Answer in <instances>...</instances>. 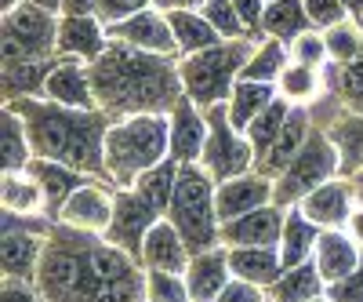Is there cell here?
Masks as SVG:
<instances>
[{"label": "cell", "instance_id": "7c38bea8", "mask_svg": "<svg viewBox=\"0 0 363 302\" xmlns=\"http://www.w3.org/2000/svg\"><path fill=\"white\" fill-rule=\"evenodd\" d=\"M284 219H287V207H280L277 200L262 204L247 211V215L222 222V244L225 248H277L284 233Z\"/></svg>", "mask_w": 363, "mask_h": 302}, {"label": "cell", "instance_id": "11a10c76", "mask_svg": "<svg viewBox=\"0 0 363 302\" xmlns=\"http://www.w3.org/2000/svg\"><path fill=\"white\" fill-rule=\"evenodd\" d=\"M309 302H335V298H330V295L323 291V295H316V298H309Z\"/></svg>", "mask_w": 363, "mask_h": 302}, {"label": "cell", "instance_id": "816d5d0a", "mask_svg": "<svg viewBox=\"0 0 363 302\" xmlns=\"http://www.w3.org/2000/svg\"><path fill=\"white\" fill-rule=\"evenodd\" d=\"M26 4H37V8H44V11L62 15V0H26Z\"/></svg>", "mask_w": 363, "mask_h": 302}, {"label": "cell", "instance_id": "4dcf8cb0", "mask_svg": "<svg viewBox=\"0 0 363 302\" xmlns=\"http://www.w3.org/2000/svg\"><path fill=\"white\" fill-rule=\"evenodd\" d=\"M171 29H174V44H178V55L186 58V55H196V51H207V48H215L222 37H218V29L211 26L203 18L200 8H189V11H171Z\"/></svg>", "mask_w": 363, "mask_h": 302}, {"label": "cell", "instance_id": "e575fe53", "mask_svg": "<svg viewBox=\"0 0 363 302\" xmlns=\"http://www.w3.org/2000/svg\"><path fill=\"white\" fill-rule=\"evenodd\" d=\"M277 92L291 102V106H309L316 95H320V70L316 66H306V63H287V70L280 73L277 80Z\"/></svg>", "mask_w": 363, "mask_h": 302}, {"label": "cell", "instance_id": "8992f818", "mask_svg": "<svg viewBox=\"0 0 363 302\" xmlns=\"http://www.w3.org/2000/svg\"><path fill=\"white\" fill-rule=\"evenodd\" d=\"M330 178H338V149L327 139L323 128H313V135L301 146V153L272 178V200L280 207H294L316 186L330 183Z\"/></svg>", "mask_w": 363, "mask_h": 302}, {"label": "cell", "instance_id": "74e56055", "mask_svg": "<svg viewBox=\"0 0 363 302\" xmlns=\"http://www.w3.org/2000/svg\"><path fill=\"white\" fill-rule=\"evenodd\" d=\"M145 302H193L186 274H171V269H145Z\"/></svg>", "mask_w": 363, "mask_h": 302}, {"label": "cell", "instance_id": "f6af8a7d", "mask_svg": "<svg viewBox=\"0 0 363 302\" xmlns=\"http://www.w3.org/2000/svg\"><path fill=\"white\" fill-rule=\"evenodd\" d=\"M215 302H269V295H265V288H258V284H251V281L233 277Z\"/></svg>", "mask_w": 363, "mask_h": 302}, {"label": "cell", "instance_id": "30bf717a", "mask_svg": "<svg viewBox=\"0 0 363 302\" xmlns=\"http://www.w3.org/2000/svg\"><path fill=\"white\" fill-rule=\"evenodd\" d=\"M113 204H116V186H106L102 178H87L80 190L66 197V204L58 207L55 222H62L80 233H102L113 222Z\"/></svg>", "mask_w": 363, "mask_h": 302}, {"label": "cell", "instance_id": "277c9868", "mask_svg": "<svg viewBox=\"0 0 363 302\" xmlns=\"http://www.w3.org/2000/svg\"><path fill=\"white\" fill-rule=\"evenodd\" d=\"M215 190L218 183L200 164H178V183H174L164 219L174 222V230L186 237L193 255L222 244V215H218Z\"/></svg>", "mask_w": 363, "mask_h": 302}, {"label": "cell", "instance_id": "8d00e7d4", "mask_svg": "<svg viewBox=\"0 0 363 302\" xmlns=\"http://www.w3.org/2000/svg\"><path fill=\"white\" fill-rule=\"evenodd\" d=\"M200 11H203V18L218 29V37L222 41H244V37H255L251 29L244 26V18H240V11H236V4L233 0H203L200 4ZM262 41V37H258Z\"/></svg>", "mask_w": 363, "mask_h": 302}, {"label": "cell", "instance_id": "7dc6e473", "mask_svg": "<svg viewBox=\"0 0 363 302\" xmlns=\"http://www.w3.org/2000/svg\"><path fill=\"white\" fill-rule=\"evenodd\" d=\"M233 4H236L240 18H244V26L251 29L255 37H262V15H265V4H269V0H233Z\"/></svg>", "mask_w": 363, "mask_h": 302}, {"label": "cell", "instance_id": "f5cc1de1", "mask_svg": "<svg viewBox=\"0 0 363 302\" xmlns=\"http://www.w3.org/2000/svg\"><path fill=\"white\" fill-rule=\"evenodd\" d=\"M342 4H345V8H349V15L359 22V15H363V0H342Z\"/></svg>", "mask_w": 363, "mask_h": 302}, {"label": "cell", "instance_id": "5b68a950", "mask_svg": "<svg viewBox=\"0 0 363 302\" xmlns=\"http://www.w3.org/2000/svg\"><path fill=\"white\" fill-rule=\"evenodd\" d=\"M255 44H258V37L218 41L215 48H207V51L186 55V58H182V87H186V95L200 109L229 102V95H233L240 73H244Z\"/></svg>", "mask_w": 363, "mask_h": 302}, {"label": "cell", "instance_id": "c3c4849f", "mask_svg": "<svg viewBox=\"0 0 363 302\" xmlns=\"http://www.w3.org/2000/svg\"><path fill=\"white\" fill-rule=\"evenodd\" d=\"M345 233L363 248V197H356V204H352V215H349V222H345Z\"/></svg>", "mask_w": 363, "mask_h": 302}, {"label": "cell", "instance_id": "ac0fdd59", "mask_svg": "<svg viewBox=\"0 0 363 302\" xmlns=\"http://www.w3.org/2000/svg\"><path fill=\"white\" fill-rule=\"evenodd\" d=\"M218 197V215L222 222L229 219H240L247 211L262 207V204H272V178L262 175V171H247V175H236V178H225L215 190Z\"/></svg>", "mask_w": 363, "mask_h": 302}, {"label": "cell", "instance_id": "1f68e13d", "mask_svg": "<svg viewBox=\"0 0 363 302\" xmlns=\"http://www.w3.org/2000/svg\"><path fill=\"white\" fill-rule=\"evenodd\" d=\"M291 63V48L284 41H272V37H262L247 58L244 73H240V80H255V84H277L280 73L287 70Z\"/></svg>", "mask_w": 363, "mask_h": 302}, {"label": "cell", "instance_id": "8fae6325", "mask_svg": "<svg viewBox=\"0 0 363 302\" xmlns=\"http://www.w3.org/2000/svg\"><path fill=\"white\" fill-rule=\"evenodd\" d=\"M109 41L116 44H131V48H142V51H153V55H178V44H174V29H171V18L167 11L160 8H145L124 22H113L109 26Z\"/></svg>", "mask_w": 363, "mask_h": 302}, {"label": "cell", "instance_id": "52a82bcc", "mask_svg": "<svg viewBox=\"0 0 363 302\" xmlns=\"http://www.w3.org/2000/svg\"><path fill=\"white\" fill-rule=\"evenodd\" d=\"M203 113H207V146H203L200 168L215 178V183H225V178L255 171V164H258L255 146H251L247 131H240L233 120H229L225 102L211 106Z\"/></svg>", "mask_w": 363, "mask_h": 302}, {"label": "cell", "instance_id": "83f0119b", "mask_svg": "<svg viewBox=\"0 0 363 302\" xmlns=\"http://www.w3.org/2000/svg\"><path fill=\"white\" fill-rule=\"evenodd\" d=\"M306 29H313L309 11H306V0H269V4H265L262 37L291 44L298 33H306Z\"/></svg>", "mask_w": 363, "mask_h": 302}, {"label": "cell", "instance_id": "6f0895ef", "mask_svg": "<svg viewBox=\"0 0 363 302\" xmlns=\"http://www.w3.org/2000/svg\"><path fill=\"white\" fill-rule=\"evenodd\" d=\"M359 29H363V15H359Z\"/></svg>", "mask_w": 363, "mask_h": 302}, {"label": "cell", "instance_id": "9f6ffc18", "mask_svg": "<svg viewBox=\"0 0 363 302\" xmlns=\"http://www.w3.org/2000/svg\"><path fill=\"white\" fill-rule=\"evenodd\" d=\"M352 183H356V193H363V175H359V178H352Z\"/></svg>", "mask_w": 363, "mask_h": 302}, {"label": "cell", "instance_id": "9a60e30c", "mask_svg": "<svg viewBox=\"0 0 363 302\" xmlns=\"http://www.w3.org/2000/svg\"><path fill=\"white\" fill-rule=\"evenodd\" d=\"M167 124H171V157L178 164H200L207 146V113L189 95H182V102L167 113Z\"/></svg>", "mask_w": 363, "mask_h": 302}, {"label": "cell", "instance_id": "6da1fadb", "mask_svg": "<svg viewBox=\"0 0 363 302\" xmlns=\"http://www.w3.org/2000/svg\"><path fill=\"white\" fill-rule=\"evenodd\" d=\"M91 70V87H95V106L113 117H145V113H171L186 87H182V58L174 55H153L131 44H109Z\"/></svg>", "mask_w": 363, "mask_h": 302}, {"label": "cell", "instance_id": "2e32d148", "mask_svg": "<svg viewBox=\"0 0 363 302\" xmlns=\"http://www.w3.org/2000/svg\"><path fill=\"white\" fill-rule=\"evenodd\" d=\"M44 99H51L58 106H69V109H99L87 63L58 55V63H55V70H51V77L44 84Z\"/></svg>", "mask_w": 363, "mask_h": 302}, {"label": "cell", "instance_id": "9c48e42d", "mask_svg": "<svg viewBox=\"0 0 363 302\" xmlns=\"http://www.w3.org/2000/svg\"><path fill=\"white\" fill-rule=\"evenodd\" d=\"M157 219H164V211H157L138 190H116L113 222L106 230V240H109V244H116V248H124L128 255H135L142 262L145 233L157 226Z\"/></svg>", "mask_w": 363, "mask_h": 302}, {"label": "cell", "instance_id": "f546056e", "mask_svg": "<svg viewBox=\"0 0 363 302\" xmlns=\"http://www.w3.org/2000/svg\"><path fill=\"white\" fill-rule=\"evenodd\" d=\"M0 157H4V171H26L33 164V142H29L26 120L11 106L0 113Z\"/></svg>", "mask_w": 363, "mask_h": 302}, {"label": "cell", "instance_id": "484cf974", "mask_svg": "<svg viewBox=\"0 0 363 302\" xmlns=\"http://www.w3.org/2000/svg\"><path fill=\"white\" fill-rule=\"evenodd\" d=\"M316 240H320V226L306 219V211L298 204L287 207V219H284V233H280V259L284 266H301L309 262L316 252Z\"/></svg>", "mask_w": 363, "mask_h": 302}, {"label": "cell", "instance_id": "d6a6232c", "mask_svg": "<svg viewBox=\"0 0 363 302\" xmlns=\"http://www.w3.org/2000/svg\"><path fill=\"white\" fill-rule=\"evenodd\" d=\"M280 92H277V84H255V80H236V87H233V95H229V102H225V109H229V120L240 128V131H247V124L251 120L277 99Z\"/></svg>", "mask_w": 363, "mask_h": 302}, {"label": "cell", "instance_id": "4316f807", "mask_svg": "<svg viewBox=\"0 0 363 302\" xmlns=\"http://www.w3.org/2000/svg\"><path fill=\"white\" fill-rule=\"evenodd\" d=\"M229 266H233V277L251 281L258 288H269L287 269L280 248H229Z\"/></svg>", "mask_w": 363, "mask_h": 302}, {"label": "cell", "instance_id": "ee69618b", "mask_svg": "<svg viewBox=\"0 0 363 302\" xmlns=\"http://www.w3.org/2000/svg\"><path fill=\"white\" fill-rule=\"evenodd\" d=\"M327 295L335 298V302H363V262L352 269L349 277L327 284Z\"/></svg>", "mask_w": 363, "mask_h": 302}, {"label": "cell", "instance_id": "60d3db41", "mask_svg": "<svg viewBox=\"0 0 363 302\" xmlns=\"http://www.w3.org/2000/svg\"><path fill=\"white\" fill-rule=\"evenodd\" d=\"M287 48H291V58H294V63H306V66H316V70L330 63L323 29H306V33H298Z\"/></svg>", "mask_w": 363, "mask_h": 302}, {"label": "cell", "instance_id": "e0dca14e", "mask_svg": "<svg viewBox=\"0 0 363 302\" xmlns=\"http://www.w3.org/2000/svg\"><path fill=\"white\" fill-rule=\"evenodd\" d=\"M233 281V266H229V248L225 244H215L207 252H196L189 259V269H186V284H189V298L193 302H215L225 284Z\"/></svg>", "mask_w": 363, "mask_h": 302}, {"label": "cell", "instance_id": "d6986e66", "mask_svg": "<svg viewBox=\"0 0 363 302\" xmlns=\"http://www.w3.org/2000/svg\"><path fill=\"white\" fill-rule=\"evenodd\" d=\"M189 244L186 237L174 230V222L157 219V226L145 233V244H142V266L145 269H171V274H186L189 269Z\"/></svg>", "mask_w": 363, "mask_h": 302}, {"label": "cell", "instance_id": "44dd1931", "mask_svg": "<svg viewBox=\"0 0 363 302\" xmlns=\"http://www.w3.org/2000/svg\"><path fill=\"white\" fill-rule=\"evenodd\" d=\"M313 113H309V106H291V113H287V120H284V128H280V135H277V142H272V149H269V157L262 161V175H269V178H277L298 153H301V146H306V139L313 135Z\"/></svg>", "mask_w": 363, "mask_h": 302}, {"label": "cell", "instance_id": "681fc988", "mask_svg": "<svg viewBox=\"0 0 363 302\" xmlns=\"http://www.w3.org/2000/svg\"><path fill=\"white\" fill-rule=\"evenodd\" d=\"M62 15H99V0H62Z\"/></svg>", "mask_w": 363, "mask_h": 302}, {"label": "cell", "instance_id": "d4e9b609", "mask_svg": "<svg viewBox=\"0 0 363 302\" xmlns=\"http://www.w3.org/2000/svg\"><path fill=\"white\" fill-rule=\"evenodd\" d=\"M323 291H327V281H323V274L316 269L313 259L301 262V266H287L284 274L265 288L269 302H309Z\"/></svg>", "mask_w": 363, "mask_h": 302}, {"label": "cell", "instance_id": "ffe728a7", "mask_svg": "<svg viewBox=\"0 0 363 302\" xmlns=\"http://www.w3.org/2000/svg\"><path fill=\"white\" fill-rule=\"evenodd\" d=\"M313 262L323 274L327 284H335L342 277H349L352 269L363 262V248L345 233V230H320V240H316V252H313Z\"/></svg>", "mask_w": 363, "mask_h": 302}, {"label": "cell", "instance_id": "cb8c5ba5", "mask_svg": "<svg viewBox=\"0 0 363 302\" xmlns=\"http://www.w3.org/2000/svg\"><path fill=\"white\" fill-rule=\"evenodd\" d=\"M29 171H33V175H37V183L44 186L51 222H55V215H58V207L66 204V197H69L73 190H80V186L87 183V178H95V175H84V171H77V168H69V164H58V161H40V157H33Z\"/></svg>", "mask_w": 363, "mask_h": 302}, {"label": "cell", "instance_id": "836d02e7", "mask_svg": "<svg viewBox=\"0 0 363 302\" xmlns=\"http://www.w3.org/2000/svg\"><path fill=\"white\" fill-rule=\"evenodd\" d=\"M287 113H291V102L284 99V95H277L272 99L251 124H247V139H251V146H255V157H258V164H255V171L262 168V161L269 157V149H272V142H277V135H280V128H284V120H287Z\"/></svg>", "mask_w": 363, "mask_h": 302}, {"label": "cell", "instance_id": "4fadbf2b", "mask_svg": "<svg viewBox=\"0 0 363 302\" xmlns=\"http://www.w3.org/2000/svg\"><path fill=\"white\" fill-rule=\"evenodd\" d=\"M109 44V26L99 15H58V55L62 58L95 63Z\"/></svg>", "mask_w": 363, "mask_h": 302}, {"label": "cell", "instance_id": "d590c367", "mask_svg": "<svg viewBox=\"0 0 363 302\" xmlns=\"http://www.w3.org/2000/svg\"><path fill=\"white\" fill-rule=\"evenodd\" d=\"M174 183H178V161L167 157V161H160L157 168H149L131 190H138V193H142L149 204H153L157 211H167L171 193H174Z\"/></svg>", "mask_w": 363, "mask_h": 302}, {"label": "cell", "instance_id": "7402d4cb", "mask_svg": "<svg viewBox=\"0 0 363 302\" xmlns=\"http://www.w3.org/2000/svg\"><path fill=\"white\" fill-rule=\"evenodd\" d=\"M323 131L338 149V175L359 178L363 175V113L342 109L330 124H323Z\"/></svg>", "mask_w": 363, "mask_h": 302}, {"label": "cell", "instance_id": "3957f363", "mask_svg": "<svg viewBox=\"0 0 363 302\" xmlns=\"http://www.w3.org/2000/svg\"><path fill=\"white\" fill-rule=\"evenodd\" d=\"M171 157V124L164 113L113 120L106 131V183L131 190L138 178Z\"/></svg>", "mask_w": 363, "mask_h": 302}, {"label": "cell", "instance_id": "f1b7e54d", "mask_svg": "<svg viewBox=\"0 0 363 302\" xmlns=\"http://www.w3.org/2000/svg\"><path fill=\"white\" fill-rule=\"evenodd\" d=\"M58 63L55 58H33V63H4V102L44 95V84Z\"/></svg>", "mask_w": 363, "mask_h": 302}, {"label": "cell", "instance_id": "f907efd6", "mask_svg": "<svg viewBox=\"0 0 363 302\" xmlns=\"http://www.w3.org/2000/svg\"><path fill=\"white\" fill-rule=\"evenodd\" d=\"M203 0H153V8H160V11H189V8H200Z\"/></svg>", "mask_w": 363, "mask_h": 302}, {"label": "cell", "instance_id": "7bdbcfd3", "mask_svg": "<svg viewBox=\"0 0 363 302\" xmlns=\"http://www.w3.org/2000/svg\"><path fill=\"white\" fill-rule=\"evenodd\" d=\"M145 8H153V0H99V18L106 26H113V22H124Z\"/></svg>", "mask_w": 363, "mask_h": 302}, {"label": "cell", "instance_id": "603a6c76", "mask_svg": "<svg viewBox=\"0 0 363 302\" xmlns=\"http://www.w3.org/2000/svg\"><path fill=\"white\" fill-rule=\"evenodd\" d=\"M0 200L4 211L11 215H29V219H51L48 215V197L44 186L37 183L33 171H4V183H0Z\"/></svg>", "mask_w": 363, "mask_h": 302}, {"label": "cell", "instance_id": "f35d334b", "mask_svg": "<svg viewBox=\"0 0 363 302\" xmlns=\"http://www.w3.org/2000/svg\"><path fill=\"white\" fill-rule=\"evenodd\" d=\"M323 37H327V55H330V63H335V66L349 63L352 55L363 51V29H359L356 18H349V22H342V26L323 29Z\"/></svg>", "mask_w": 363, "mask_h": 302}, {"label": "cell", "instance_id": "7a4b0ae2", "mask_svg": "<svg viewBox=\"0 0 363 302\" xmlns=\"http://www.w3.org/2000/svg\"><path fill=\"white\" fill-rule=\"evenodd\" d=\"M4 106L22 113L29 142H33V157L58 161L84 175L106 178V131L113 117H106L102 109H69L44 95L15 99Z\"/></svg>", "mask_w": 363, "mask_h": 302}, {"label": "cell", "instance_id": "ab89813d", "mask_svg": "<svg viewBox=\"0 0 363 302\" xmlns=\"http://www.w3.org/2000/svg\"><path fill=\"white\" fill-rule=\"evenodd\" d=\"M335 84H338L342 106L363 113V51L352 55L349 63H342V66L335 70Z\"/></svg>", "mask_w": 363, "mask_h": 302}, {"label": "cell", "instance_id": "ba28073f", "mask_svg": "<svg viewBox=\"0 0 363 302\" xmlns=\"http://www.w3.org/2000/svg\"><path fill=\"white\" fill-rule=\"evenodd\" d=\"M4 63H33L58 55V15L37 4H18L4 11Z\"/></svg>", "mask_w": 363, "mask_h": 302}, {"label": "cell", "instance_id": "b9f144b4", "mask_svg": "<svg viewBox=\"0 0 363 302\" xmlns=\"http://www.w3.org/2000/svg\"><path fill=\"white\" fill-rule=\"evenodd\" d=\"M306 11H309L313 29H330V26H342L352 18L342 0H306Z\"/></svg>", "mask_w": 363, "mask_h": 302}, {"label": "cell", "instance_id": "5bb4252c", "mask_svg": "<svg viewBox=\"0 0 363 302\" xmlns=\"http://www.w3.org/2000/svg\"><path fill=\"white\" fill-rule=\"evenodd\" d=\"M356 197H359V193H356V183H352V178H342V175H338V178H330V183L316 186L298 207L306 211V219L316 222L320 230H345Z\"/></svg>", "mask_w": 363, "mask_h": 302}, {"label": "cell", "instance_id": "db71d44e", "mask_svg": "<svg viewBox=\"0 0 363 302\" xmlns=\"http://www.w3.org/2000/svg\"><path fill=\"white\" fill-rule=\"evenodd\" d=\"M4 4V11H11V8H18V4H26V0H0Z\"/></svg>", "mask_w": 363, "mask_h": 302}, {"label": "cell", "instance_id": "bcb514c9", "mask_svg": "<svg viewBox=\"0 0 363 302\" xmlns=\"http://www.w3.org/2000/svg\"><path fill=\"white\" fill-rule=\"evenodd\" d=\"M0 302H44L37 281H15L4 277V288H0Z\"/></svg>", "mask_w": 363, "mask_h": 302}]
</instances>
